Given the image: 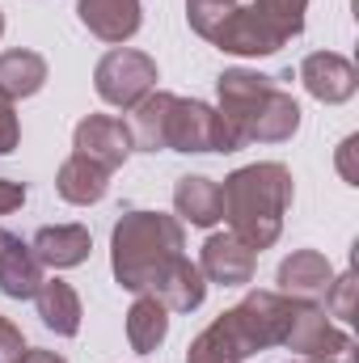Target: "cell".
Returning <instances> with one entry per match:
<instances>
[{"label": "cell", "mask_w": 359, "mask_h": 363, "mask_svg": "<svg viewBox=\"0 0 359 363\" xmlns=\"http://www.w3.org/2000/svg\"><path fill=\"white\" fill-rule=\"evenodd\" d=\"M300 81H304L309 97H317V101H326V106L351 101L355 89H359L355 64L343 60V55H334V51H313V55H304V64H300Z\"/></svg>", "instance_id": "obj_10"}, {"label": "cell", "mask_w": 359, "mask_h": 363, "mask_svg": "<svg viewBox=\"0 0 359 363\" xmlns=\"http://www.w3.org/2000/svg\"><path fill=\"white\" fill-rule=\"evenodd\" d=\"M292 203V174L279 161L233 169L220 186V220L245 250H270L283 233V211Z\"/></svg>", "instance_id": "obj_3"}, {"label": "cell", "mask_w": 359, "mask_h": 363, "mask_svg": "<svg viewBox=\"0 0 359 363\" xmlns=\"http://www.w3.org/2000/svg\"><path fill=\"white\" fill-rule=\"evenodd\" d=\"M170 101H174V93H161L153 89L144 101H136L131 106V144L140 148V152H161L165 148V118H170Z\"/></svg>", "instance_id": "obj_22"}, {"label": "cell", "mask_w": 359, "mask_h": 363, "mask_svg": "<svg viewBox=\"0 0 359 363\" xmlns=\"http://www.w3.org/2000/svg\"><path fill=\"white\" fill-rule=\"evenodd\" d=\"M355 291H359L355 271L334 274V283H330V291H326V317H338V321H355Z\"/></svg>", "instance_id": "obj_24"}, {"label": "cell", "mask_w": 359, "mask_h": 363, "mask_svg": "<svg viewBox=\"0 0 359 363\" xmlns=\"http://www.w3.org/2000/svg\"><path fill=\"white\" fill-rule=\"evenodd\" d=\"M148 296L161 300L170 313H194V308L207 300V279H203V271H199L186 254H178L165 271L153 279Z\"/></svg>", "instance_id": "obj_15"}, {"label": "cell", "mask_w": 359, "mask_h": 363, "mask_svg": "<svg viewBox=\"0 0 359 363\" xmlns=\"http://www.w3.org/2000/svg\"><path fill=\"white\" fill-rule=\"evenodd\" d=\"M330 283H334V267L317 250H296L292 258L279 262V296H287V300L317 304V300H326Z\"/></svg>", "instance_id": "obj_12"}, {"label": "cell", "mask_w": 359, "mask_h": 363, "mask_svg": "<svg viewBox=\"0 0 359 363\" xmlns=\"http://www.w3.org/2000/svg\"><path fill=\"white\" fill-rule=\"evenodd\" d=\"M220 118L228 123L237 148L245 144H283L300 131V101L275 85V77L250 68H224L220 81Z\"/></svg>", "instance_id": "obj_2"}, {"label": "cell", "mask_w": 359, "mask_h": 363, "mask_svg": "<svg viewBox=\"0 0 359 363\" xmlns=\"http://www.w3.org/2000/svg\"><path fill=\"white\" fill-rule=\"evenodd\" d=\"M21 355H26L21 330H17L9 317H0V363H21Z\"/></svg>", "instance_id": "obj_26"}, {"label": "cell", "mask_w": 359, "mask_h": 363, "mask_svg": "<svg viewBox=\"0 0 359 363\" xmlns=\"http://www.w3.org/2000/svg\"><path fill=\"white\" fill-rule=\"evenodd\" d=\"M55 190H60V199L72 203V207H93V203H101L106 190H110V169H101V165H93L89 157H77V152H72V157L60 165V174H55Z\"/></svg>", "instance_id": "obj_18"}, {"label": "cell", "mask_w": 359, "mask_h": 363, "mask_svg": "<svg viewBox=\"0 0 359 363\" xmlns=\"http://www.w3.org/2000/svg\"><path fill=\"white\" fill-rule=\"evenodd\" d=\"M93 89L106 106L131 110L136 101H144L148 93L157 89V60L131 47H114L97 60L93 68Z\"/></svg>", "instance_id": "obj_6"}, {"label": "cell", "mask_w": 359, "mask_h": 363, "mask_svg": "<svg viewBox=\"0 0 359 363\" xmlns=\"http://www.w3.org/2000/svg\"><path fill=\"white\" fill-rule=\"evenodd\" d=\"M26 203V186L21 182H9L0 178V216H9V211H17Z\"/></svg>", "instance_id": "obj_27"}, {"label": "cell", "mask_w": 359, "mask_h": 363, "mask_svg": "<svg viewBox=\"0 0 359 363\" xmlns=\"http://www.w3.org/2000/svg\"><path fill=\"white\" fill-rule=\"evenodd\" d=\"M34 304H38V317H43V325L51 334H60V338H77L81 334V317L85 313H81V296H77L72 283L43 279L38 291H34Z\"/></svg>", "instance_id": "obj_17"}, {"label": "cell", "mask_w": 359, "mask_h": 363, "mask_svg": "<svg viewBox=\"0 0 359 363\" xmlns=\"http://www.w3.org/2000/svg\"><path fill=\"white\" fill-rule=\"evenodd\" d=\"M72 148H77V157H89L93 165H101V169H110V174L136 152L127 123H123V118H110V114H89V118H81L77 131H72Z\"/></svg>", "instance_id": "obj_9"}, {"label": "cell", "mask_w": 359, "mask_h": 363, "mask_svg": "<svg viewBox=\"0 0 359 363\" xmlns=\"http://www.w3.org/2000/svg\"><path fill=\"white\" fill-rule=\"evenodd\" d=\"M170 334V308L161 300H153L148 291L136 296V304L127 308V342L136 355H153Z\"/></svg>", "instance_id": "obj_20"}, {"label": "cell", "mask_w": 359, "mask_h": 363, "mask_svg": "<svg viewBox=\"0 0 359 363\" xmlns=\"http://www.w3.org/2000/svg\"><path fill=\"white\" fill-rule=\"evenodd\" d=\"M17 140H21L17 106H13V97H4V93H0V157H9V152L17 148Z\"/></svg>", "instance_id": "obj_25"}, {"label": "cell", "mask_w": 359, "mask_h": 363, "mask_svg": "<svg viewBox=\"0 0 359 363\" xmlns=\"http://www.w3.org/2000/svg\"><path fill=\"white\" fill-rule=\"evenodd\" d=\"M263 17H267L275 30H283V38H296L304 30V9L309 0H250Z\"/></svg>", "instance_id": "obj_23"}, {"label": "cell", "mask_w": 359, "mask_h": 363, "mask_svg": "<svg viewBox=\"0 0 359 363\" xmlns=\"http://www.w3.org/2000/svg\"><path fill=\"white\" fill-rule=\"evenodd\" d=\"M174 211H178V220L194 224V228L220 224V186L211 178H203V174L178 178V186H174Z\"/></svg>", "instance_id": "obj_19"}, {"label": "cell", "mask_w": 359, "mask_h": 363, "mask_svg": "<svg viewBox=\"0 0 359 363\" xmlns=\"http://www.w3.org/2000/svg\"><path fill=\"white\" fill-rule=\"evenodd\" d=\"M21 363H68L64 355H55V351H43V347H26V355H21Z\"/></svg>", "instance_id": "obj_28"}, {"label": "cell", "mask_w": 359, "mask_h": 363, "mask_svg": "<svg viewBox=\"0 0 359 363\" xmlns=\"http://www.w3.org/2000/svg\"><path fill=\"white\" fill-rule=\"evenodd\" d=\"M47 85V60L38 51H4L0 55V93L21 101V97H34V93Z\"/></svg>", "instance_id": "obj_21"}, {"label": "cell", "mask_w": 359, "mask_h": 363, "mask_svg": "<svg viewBox=\"0 0 359 363\" xmlns=\"http://www.w3.org/2000/svg\"><path fill=\"white\" fill-rule=\"evenodd\" d=\"M0 34H4V13H0Z\"/></svg>", "instance_id": "obj_29"}, {"label": "cell", "mask_w": 359, "mask_h": 363, "mask_svg": "<svg viewBox=\"0 0 359 363\" xmlns=\"http://www.w3.org/2000/svg\"><path fill=\"white\" fill-rule=\"evenodd\" d=\"M38 283H43V262L34 258V250L9 228H0V291L13 300H34Z\"/></svg>", "instance_id": "obj_16"}, {"label": "cell", "mask_w": 359, "mask_h": 363, "mask_svg": "<svg viewBox=\"0 0 359 363\" xmlns=\"http://www.w3.org/2000/svg\"><path fill=\"white\" fill-rule=\"evenodd\" d=\"M186 250L178 216L165 211H123L110 233V267L123 291H148L153 279Z\"/></svg>", "instance_id": "obj_4"}, {"label": "cell", "mask_w": 359, "mask_h": 363, "mask_svg": "<svg viewBox=\"0 0 359 363\" xmlns=\"http://www.w3.org/2000/svg\"><path fill=\"white\" fill-rule=\"evenodd\" d=\"M165 148L170 152H237V140L216 106L174 97L165 118Z\"/></svg>", "instance_id": "obj_5"}, {"label": "cell", "mask_w": 359, "mask_h": 363, "mask_svg": "<svg viewBox=\"0 0 359 363\" xmlns=\"http://www.w3.org/2000/svg\"><path fill=\"white\" fill-rule=\"evenodd\" d=\"M207 283H220V287H245L254 279V250H245L233 233H211L203 241V254L194 262Z\"/></svg>", "instance_id": "obj_11"}, {"label": "cell", "mask_w": 359, "mask_h": 363, "mask_svg": "<svg viewBox=\"0 0 359 363\" xmlns=\"http://www.w3.org/2000/svg\"><path fill=\"white\" fill-rule=\"evenodd\" d=\"M283 347L296 351L304 363H355V342L347 330H338L326 308L317 304H296L292 325L283 334Z\"/></svg>", "instance_id": "obj_7"}, {"label": "cell", "mask_w": 359, "mask_h": 363, "mask_svg": "<svg viewBox=\"0 0 359 363\" xmlns=\"http://www.w3.org/2000/svg\"><path fill=\"white\" fill-rule=\"evenodd\" d=\"M300 300H287L279 291H245L241 304L220 313L186 351V363H245L270 347H283V334L292 325Z\"/></svg>", "instance_id": "obj_1"}, {"label": "cell", "mask_w": 359, "mask_h": 363, "mask_svg": "<svg viewBox=\"0 0 359 363\" xmlns=\"http://www.w3.org/2000/svg\"><path fill=\"white\" fill-rule=\"evenodd\" d=\"M207 43H216L220 51H228V55H275L287 38H283V30H275L267 17L254 9V4H237L224 21H220V30L207 38Z\"/></svg>", "instance_id": "obj_8"}, {"label": "cell", "mask_w": 359, "mask_h": 363, "mask_svg": "<svg viewBox=\"0 0 359 363\" xmlns=\"http://www.w3.org/2000/svg\"><path fill=\"white\" fill-rule=\"evenodd\" d=\"M77 17H81V26L89 30L93 38L114 43V47L136 38L140 26H144L140 0H77Z\"/></svg>", "instance_id": "obj_13"}, {"label": "cell", "mask_w": 359, "mask_h": 363, "mask_svg": "<svg viewBox=\"0 0 359 363\" xmlns=\"http://www.w3.org/2000/svg\"><path fill=\"white\" fill-rule=\"evenodd\" d=\"M30 250H34V258H38L43 267H51V271H72V267H81V262L89 258L93 237H89L85 224H47V228L34 233Z\"/></svg>", "instance_id": "obj_14"}]
</instances>
